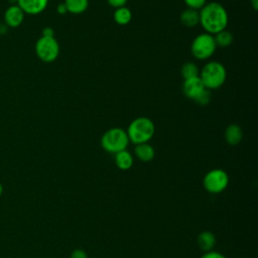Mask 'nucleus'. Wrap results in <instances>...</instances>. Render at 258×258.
Instances as JSON below:
<instances>
[{"instance_id": "obj_1", "label": "nucleus", "mask_w": 258, "mask_h": 258, "mask_svg": "<svg viewBox=\"0 0 258 258\" xmlns=\"http://www.w3.org/2000/svg\"><path fill=\"white\" fill-rule=\"evenodd\" d=\"M200 24L205 32L212 35L227 28L229 15L226 8L218 2H209L199 10Z\"/></svg>"}, {"instance_id": "obj_2", "label": "nucleus", "mask_w": 258, "mask_h": 258, "mask_svg": "<svg viewBox=\"0 0 258 258\" xmlns=\"http://www.w3.org/2000/svg\"><path fill=\"white\" fill-rule=\"evenodd\" d=\"M199 77L208 90H216L221 88L226 82L227 71L220 61L210 60L200 71Z\"/></svg>"}, {"instance_id": "obj_3", "label": "nucleus", "mask_w": 258, "mask_h": 258, "mask_svg": "<svg viewBox=\"0 0 258 258\" xmlns=\"http://www.w3.org/2000/svg\"><path fill=\"white\" fill-rule=\"evenodd\" d=\"M129 141L135 145L148 142L155 133V126L151 119L147 117H137L131 121L127 128Z\"/></svg>"}, {"instance_id": "obj_4", "label": "nucleus", "mask_w": 258, "mask_h": 258, "mask_svg": "<svg viewBox=\"0 0 258 258\" xmlns=\"http://www.w3.org/2000/svg\"><path fill=\"white\" fill-rule=\"evenodd\" d=\"M127 132L119 127L110 128L101 137L102 148L109 153H117L125 150L129 144Z\"/></svg>"}, {"instance_id": "obj_5", "label": "nucleus", "mask_w": 258, "mask_h": 258, "mask_svg": "<svg viewBox=\"0 0 258 258\" xmlns=\"http://www.w3.org/2000/svg\"><path fill=\"white\" fill-rule=\"evenodd\" d=\"M216 48L217 45L214 35L207 32L198 34L190 44V52L192 56L201 60L210 58L215 53Z\"/></svg>"}, {"instance_id": "obj_6", "label": "nucleus", "mask_w": 258, "mask_h": 258, "mask_svg": "<svg viewBox=\"0 0 258 258\" xmlns=\"http://www.w3.org/2000/svg\"><path fill=\"white\" fill-rule=\"evenodd\" d=\"M59 44L54 36H40L35 43V53L44 62L54 61L59 54Z\"/></svg>"}, {"instance_id": "obj_7", "label": "nucleus", "mask_w": 258, "mask_h": 258, "mask_svg": "<svg viewBox=\"0 0 258 258\" xmlns=\"http://www.w3.org/2000/svg\"><path fill=\"white\" fill-rule=\"evenodd\" d=\"M229 183L228 173L221 169L215 168L206 173L203 179L204 187L210 194H220L222 192Z\"/></svg>"}, {"instance_id": "obj_8", "label": "nucleus", "mask_w": 258, "mask_h": 258, "mask_svg": "<svg viewBox=\"0 0 258 258\" xmlns=\"http://www.w3.org/2000/svg\"><path fill=\"white\" fill-rule=\"evenodd\" d=\"M205 90H207V88L204 86L200 77L183 80L182 92L186 98L192 100L194 102L203 94Z\"/></svg>"}, {"instance_id": "obj_9", "label": "nucleus", "mask_w": 258, "mask_h": 258, "mask_svg": "<svg viewBox=\"0 0 258 258\" xmlns=\"http://www.w3.org/2000/svg\"><path fill=\"white\" fill-rule=\"evenodd\" d=\"M21 10L30 15L41 13L47 6L48 0H16Z\"/></svg>"}, {"instance_id": "obj_10", "label": "nucleus", "mask_w": 258, "mask_h": 258, "mask_svg": "<svg viewBox=\"0 0 258 258\" xmlns=\"http://www.w3.org/2000/svg\"><path fill=\"white\" fill-rule=\"evenodd\" d=\"M24 14L25 13L18 5H11L6 9L4 13L5 23L9 27H17L23 22Z\"/></svg>"}, {"instance_id": "obj_11", "label": "nucleus", "mask_w": 258, "mask_h": 258, "mask_svg": "<svg viewBox=\"0 0 258 258\" xmlns=\"http://www.w3.org/2000/svg\"><path fill=\"white\" fill-rule=\"evenodd\" d=\"M225 140L230 145H237L241 142L243 138L242 128L237 124H230L225 129Z\"/></svg>"}, {"instance_id": "obj_12", "label": "nucleus", "mask_w": 258, "mask_h": 258, "mask_svg": "<svg viewBox=\"0 0 258 258\" xmlns=\"http://www.w3.org/2000/svg\"><path fill=\"white\" fill-rule=\"evenodd\" d=\"M134 153H135L136 157L139 160L143 161V162L151 161L154 158V155H155L154 148L148 142L137 144L135 146Z\"/></svg>"}, {"instance_id": "obj_13", "label": "nucleus", "mask_w": 258, "mask_h": 258, "mask_svg": "<svg viewBox=\"0 0 258 258\" xmlns=\"http://www.w3.org/2000/svg\"><path fill=\"white\" fill-rule=\"evenodd\" d=\"M179 20H180V22H181V24L183 26L191 28V27H194V26H196V25H198L200 23L199 11L195 10V9L187 8V9L183 10L180 13Z\"/></svg>"}, {"instance_id": "obj_14", "label": "nucleus", "mask_w": 258, "mask_h": 258, "mask_svg": "<svg viewBox=\"0 0 258 258\" xmlns=\"http://www.w3.org/2000/svg\"><path fill=\"white\" fill-rule=\"evenodd\" d=\"M198 245L205 252L212 251L216 245V237L210 231H204L198 236Z\"/></svg>"}, {"instance_id": "obj_15", "label": "nucleus", "mask_w": 258, "mask_h": 258, "mask_svg": "<svg viewBox=\"0 0 258 258\" xmlns=\"http://www.w3.org/2000/svg\"><path fill=\"white\" fill-rule=\"evenodd\" d=\"M115 163L119 169L127 170L133 165V156L126 149L119 151L115 153Z\"/></svg>"}, {"instance_id": "obj_16", "label": "nucleus", "mask_w": 258, "mask_h": 258, "mask_svg": "<svg viewBox=\"0 0 258 258\" xmlns=\"http://www.w3.org/2000/svg\"><path fill=\"white\" fill-rule=\"evenodd\" d=\"M67 11L72 14H82L89 7V0H64Z\"/></svg>"}, {"instance_id": "obj_17", "label": "nucleus", "mask_w": 258, "mask_h": 258, "mask_svg": "<svg viewBox=\"0 0 258 258\" xmlns=\"http://www.w3.org/2000/svg\"><path fill=\"white\" fill-rule=\"evenodd\" d=\"M113 18L117 24L127 25L132 19V12L126 6L119 7V8L115 9V11L113 13Z\"/></svg>"}, {"instance_id": "obj_18", "label": "nucleus", "mask_w": 258, "mask_h": 258, "mask_svg": "<svg viewBox=\"0 0 258 258\" xmlns=\"http://www.w3.org/2000/svg\"><path fill=\"white\" fill-rule=\"evenodd\" d=\"M214 39L216 45L219 47H227L232 44L234 40V35L227 29H224L216 34H214Z\"/></svg>"}, {"instance_id": "obj_19", "label": "nucleus", "mask_w": 258, "mask_h": 258, "mask_svg": "<svg viewBox=\"0 0 258 258\" xmlns=\"http://www.w3.org/2000/svg\"><path fill=\"white\" fill-rule=\"evenodd\" d=\"M180 73H181V76H182L183 80L200 76L199 67L195 62H191V61L183 63L182 67H181Z\"/></svg>"}, {"instance_id": "obj_20", "label": "nucleus", "mask_w": 258, "mask_h": 258, "mask_svg": "<svg viewBox=\"0 0 258 258\" xmlns=\"http://www.w3.org/2000/svg\"><path fill=\"white\" fill-rule=\"evenodd\" d=\"M183 2L187 6V8L199 11L201 8H203L206 5L207 0H183Z\"/></svg>"}, {"instance_id": "obj_21", "label": "nucleus", "mask_w": 258, "mask_h": 258, "mask_svg": "<svg viewBox=\"0 0 258 258\" xmlns=\"http://www.w3.org/2000/svg\"><path fill=\"white\" fill-rule=\"evenodd\" d=\"M211 98H212V95H211V91L210 90H205L203 92V94L195 101L197 104L201 105V106H206L210 103L211 101Z\"/></svg>"}, {"instance_id": "obj_22", "label": "nucleus", "mask_w": 258, "mask_h": 258, "mask_svg": "<svg viewBox=\"0 0 258 258\" xmlns=\"http://www.w3.org/2000/svg\"><path fill=\"white\" fill-rule=\"evenodd\" d=\"M128 0H107L108 4L112 7H114L115 9L116 8H119V7H123V6H126V3H127Z\"/></svg>"}, {"instance_id": "obj_23", "label": "nucleus", "mask_w": 258, "mask_h": 258, "mask_svg": "<svg viewBox=\"0 0 258 258\" xmlns=\"http://www.w3.org/2000/svg\"><path fill=\"white\" fill-rule=\"evenodd\" d=\"M70 258H88V255L83 249H76L72 252Z\"/></svg>"}, {"instance_id": "obj_24", "label": "nucleus", "mask_w": 258, "mask_h": 258, "mask_svg": "<svg viewBox=\"0 0 258 258\" xmlns=\"http://www.w3.org/2000/svg\"><path fill=\"white\" fill-rule=\"evenodd\" d=\"M202 258H226L223 254L216 252V251H209L206 252Z\"/></svg>"}, {"instance_id": "obj_25", "label": "nucleus", "mask_w": 258, "mask_h": 258, "mask_svg": "<svg viewBox=\"0 0 258 258\" xmlns=\"http://www.w3.org/2000/svg\"><path fill=\"white\" fill-rule=\"evenodd\" d=\"M54 31L51 27H44L42 30V36H53Z\"/></svg>"}, {"instance_id": "obj_26", "label": "nucleus", "mask_w": 258, "mask_h": 258, "mask_svg": "<svg viewBox=\"0 0 258 258\" xmlns=\"http://www.w3.org/2000/svg\"><path fill=\"white\" fill-rule=\"evenodd\" d=\"M56 11L58 12V14H66L68 11H67V7L64 5V3H59L56 7Z\"/></svg>"}, {"instance_id": "obj_27", "label": "nucleus", "mask_w": 258, "mask_h": 258, "mask_svg": "<svg viewBox=\"0 0 258 258\" xmlns=\"http://www.w3.org/2000/svg\"><path fill=\"white\" fill-rule=\"evenodd\" d=\"M250 3H251L253 10L256 11L258 9V0H250Z\"/></svg>"}, {"instance_id": "obj_28", "label": "nucleus", "mask_w": 258, "mask_h": 258, "mask_svg": "<svg viewBox=\"0 0 258 258\" xmlns=\"http://www.w3.org/2000/svg\"><path fill=\"white\" fill-rule=\"evenodd\" d=\"M2 192H3V185H2V183L0 182V197L2 196Z\"/></svg>"}]
</instances>
